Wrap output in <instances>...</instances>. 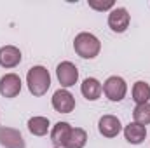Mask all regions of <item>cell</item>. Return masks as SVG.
<instances>
[{"label": "cell", "instance_id": "cell-1", "mask_svg": "<svg viewBox=\"0 0 150 148\" xmlns=\"http://www.w3.org/2000/svg\"><path fill=\"white\" fill-rule=\"evenodd\" d=\"M26 84H28V91L33 94V96H44L49 87H51V75H49V70L45 66H32L26 73Z\"/></svg>", "mask_w": 150, "mask_h": 148}, {"label": "cell", "instance_id": "cell-2", "mask_svg": "<svg viewBox=\"0 0 150 148\" xmlns=\"http://www.w3.org/2000/svg\"><path fill=\"white\" fill-rule=\"evenodd\" d=\"M74 51L84 59H94L101 51V42L96 35L82 32L74 40Z\"/></svg>", "mask_w": 150, "mask_h": 148}, {"label": "cell", "instance_id": "cell-3", "mask_svg": "<svg viewBox=\"0 0 150 148\" xmlns=\"http://www.w3.org/2000/svg\"><path fill=\"white\" fill-rule=\"evenodd\" d=\"M103 92H105V96H107L110 101L119 103V101H122V99L126 98V94H127V84H126V80H124L122 77L112 75V77H108V78L105 80V84H103Z\"/></svg>", "mask_w": 150, "mask_h": 148}, {"label": "cell", "instance_id": "cell-4", "mask_svg": "<svg viewBox=\"0 0 150 148\" xmlns=\"http://www.w3.org/2000/svg\"><path fill=\"white\" fill-rule=\"evenodd\" d=\"M56 77L61 84V89H68L77 84L79 80V70L72 61H61L56 66Z\"/></svg>", "mask_w": 150, "mask_h": 148}, {"label": "cell", "instance_id": "cell-5", "mask_svg": "<svg viewBox=\"0 0 150 148\" xmlns=\"http://www.w3.org/2000/svg\"><path fill=\"white\" fill-rule=\"evenodd\" d=\"M131 16L126 7H113L108 14V26L115 33H124L129 28Z\"/></svg>", "mask_w": 150, "mask_h": 148}, {"label": "cell", "instance_id": "cell-6", "mask_svg": "<svg viewBox=\"0 0 150 148\" xmlns=\"http://www.w3.org/2000/svg\"><path fill=\"white\" fill-rule=\"evenodd\" d=\"M52 108L58 113H70L75 108V98L68 89H58L52 94Z\"/></svg>", "mask_w": 150, "mask_h": 148}, {"label": "cell", "instance_id": "cell-7", "mask_svg": "<svg viewBox=\"0 0 150 148\" xmlns=\"http://www.w3.org/2000/svg\"><path fill=\"white\" fill-rule=\"evenodd\" d=\"M0 145L4 148H25V138L23 134L14 129V127H5L2 125L0 127Z\"/></svg>", "mask_w": 150, "mask_h": 148}, {"label": "cell", "instance_id": "cell-8", "mask_svg": "<svg viewBox=\"0 0 150 148\" xmlns=\"http://www.w3.org/2000/svg\"><path fill=\"white\" fill-rule=\"evenodd\" d=\"M21 92V78L16 73H5L0 78V94L4 98H16Z\"/></svg>", "mask_w": 150, "mask_h": 148}, {"label": "cell", "instance_id": "cell-9", "mask_svg": "<svg viewBox=\"0 0 150 148\" xmlns=\"http://www.w3.org/2000/svg\"><path fill=\"white\" fill-rule=\"evenodd\" d=\"M98 131L105 138H115L122 131V124L115 115H103L98 120Z\"/></svg>", "mask_w": 150, "mask_h": 148}, {"label": "cell", "instance_id": "cell-10", "mask_svg": "<svg viewBox=\"0 0 150 148\" xmlns=\"http://www.w3.org/2000/svg\"><path fill=\"white\" fill-rule=\"evenodd\" d=\"M21 51L16 45H4L0 47V66L2 68H16L21 63Z\"/></svg>", "mask_w": 150, "mask_h": 148}, {"label": "cell", "instance_id": "cell-11", "mask_svg": "<svg viewBox=\"0 0 150 148\" xmlns=\"http://www.w3.org/2000/svg\"><path fill=\"white\" fill-rule=\"evenodd\" d=\"M80 92H82V96H84L87 101H96V99H100V96H101V92H103V85H101V82H100L98 78L87 77V78L80 84Z\"/></svg>", "mask_w": 150, "mask_h": 148}, {"label": "cell", "instance_id": "cell-12", "mask_svg": "<svg viewBox=\"0 0 150 148\" xmlns=\"http://www.w3.org/2000/svg\"><path fill=\"white\" fill-rule=\"evenodd\" d=\"M70 132H72V125L68 122H58L51 129V141L54 143L56 148H65Z\"/></svg>", "mask_w": 150, "mask_h": 148}, {"label": "cell", "instance_id": "cell-13", "mask_svg": "<svg viewBox=\"0 0 150 148\" xmlns=\"http://www.w3.org/2000/svg\"><path fill=\"white\" fill-rule=\"evenodd\" d=\"M124 138L131 143V145H142L147 138V127L136 122H129L124 127Z\"/></svg>", "mask_w": 150, "mask_h": 148}, {"label": "cell", "instance_id": "cell-14", "mask_svg": "<svg viewBox=\"0 0 150 148\" xmlns=\"http://www.w3.org/2000/svg\"><path fill=\"white\" fill-rule=\"evenodd\" d=\"M49 129H51V122H49V118L47 117H32L30 120H28V131L33 134V136H45L47 132H49Z\"/></svg>", "mask_w": 150, "mask_h": 148}, {"label": "cell", "instance_id": "cell-15", "mask_svg": "<svg viewBox=\"0 0 150 148\" xmlns=\"http://www.w3.org/2000/svg\"><path fill=\"white\" fill-rule=\"evenodd\" d=\"M131 94H133V101L136 105H145L150 101V85L143 80H138V82H134Z\"/></svg>", "mask_w": 150, "mask_h": 148}, {"label": "cell", "instance_id": "cell-16", "mask_svg": "<svg viewBox=\"0 0 150 148\" xmlns=\"http://www.w3.org/2000/svg\"><path fill=\"white\" fill-rule=\"evenodd\" d=\"M86 143H87V132L82 127H72V132L68 136L65 148H84Z\"/></svg>", "mask_w": 150, "mask_h": 148}, {"label": "cell", "instance_id": "cell-17", "mask_svg": "<svg viewBox=\"0 0 150 148\" xmlns=\"http://www.w3.org/2000/svg\"><path fill=\"white\" fill-rule=\"evenodd\" d=\"M133 122L142 124V125H149L150 124V103L145 105H136L133 110Z\"/></svg>", "mask_w": 150, "mask_h": 148}, {"label": "cell", "instance_id": "cell-18", "mask_svg": "<svg viewBox=\"0 0 150 148\" xmlns=\"http://www.w3.org/2000/svg\"><path fill=\"white\" fill-rule=\"evenodd\" d=\"M87 4H89V7L91 9H94V11H98V12H103V11H112L113 7H115V4H113V0H87Z\"/></svg>", "mask_w": 150, "mask_h": 148}, {"label": "cell", "instance_id": "cell-19", "mask_svg": "<svg viewBox=\"0 0 150 148\" xmlns=\"http://www.w3.org/2000/svg\"><path fill=\"white\" fill-rule=\"evenodd\" d=\"M54 148H56V147H54Z\"/></svg>", "mask_w": 150, "mask_h": 148}]
</instances>
